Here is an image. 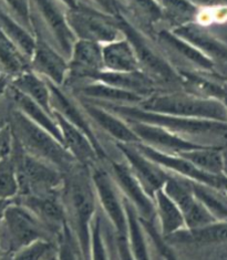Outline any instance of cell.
<instances>
[{"label":"cell","instance_id":"7c38bea8","mask_svg":"<svg viewBox=\"0 0 227 260\" xmlns=\"http://www.w3.org/2000/svg\"><path fill=\"white\" fill-rule=\"evenodd\" d=\"M36 46L30 58V69L52 84L62 88L68 77V60L61 54L46 37L34 30Z\"/></svg>","mask_w":227,"mask_h":260},{"label":"cell","instance_id":"74e56055","mask_svg":"<svg viewBox=\"0 0 227 260\" xmlns=\"http://www.w3.org/2000/svg\"><path fill=\"white\" fill-rule=\"evenodd\" d=\"M19 195V182L12 155L0 162V200L15 201Z\"/></svg>","mask_w":227,"mask_h":260},{"label":"cell","instance_id":"1f68e13d","mask_svg":"<svg viewBox=\"0 0 227 260\" xmlns=\"http://www.w3.org/2000/svg\"><path fill=\"white\" fill-rule=\"evenodd\" d=\"M10 85L17 91H19L20 93L29 98L30 100L48 110L49 112H52L51 92L46 79L29 70L11 79Z\"/></svg>","mask_w":227,"mask_h":260},{"label":"cell","instance_id":"ac0fdd59","mask_svg":"<svg viewBox=\"0 0 227 260\" xmlns=\"http://www.w3.org/2000/svg\"><path fill=\"white\" fill-rule=\"evenodd\" d=\"M136 146L146 157L152 159L153 162L161 166L162 169L169 172L170 174L186 178L196 183L204 184L214 188L217 187L219 175H212L201 171L194 164L189 162L188 159L179 155V154H168L159 152L142 143H137Z\"/></svg>","mask_w":227,"mask_h":260},{"label":"cell","instance_id":"484cf974","mask_svg":"<svg viewBox=\"0 0 227 260\" xmlns=\"http://www.w3.org/2000/svg\"><path fill=\"white\" fill-rule=\"evenodd\" d=\"M171 245L206 246L227 243V221H214L194 229H182L171 236L164 237Z\"/></svg>","mask_w":227,"mask_h":260},{"label":"cell","instance_id":"8fae6325","mask_svg":"<svg viewBox=\"0 0 227 260\" xmlns=\"http://www.w3.org/2000/svg\"><path fill=\"white\" fill-rule=\"evenodd\" d=\"M163 190L180 208L185 228H200L217 221L195 197L189 179L170 174Z\"/></svg>","mask_w":227,"mask_h":260},{"label":"cell","instance_id":"f1b7e54d","mask_svg":"<svg viewBox=\"0 0 227 260\" xmlns=\"http://www.w3.org/2000/svg\"><path fill=\"white\" fill-rule=\"evenodd\" d=\"M124 200V198H123ZM126 213V241L134 260H152L151 244L137 210L124 200Z\"/></svg>","mask_w":227,"mask_h":260},{"label":"cell","instance_id":"b9f144b4","mask_svg":"<svg viewBox=\"0 0 227 260\" xmlns=\"http://www.w3.org/2000/svg\"><path fill=\"white\" fill-rule=\"evenodd\" d=\"M58 252L57 260H84L80 251L75 236L71 232L69 224L59 234L58 239Z\"/></svg>","mask_w":227,"mask_h":260},{"label":"cell","instance_id":"e0dca14e","mask_svg":"<svg viewBox=\"0 0 227 260\" xmlns=\"http://www.w3.org/2000/svg\"><path fill=\"white\" fill-rule=\"evenodd\" d=\"M15 201L31 210L37 217L57 235V237L64 226L68 225L62 200V188L61 190L41 195L18 196Z\"/></svg>","mask_w":227,"mask_h":260},{"label":"cell","instance_id":"d4e9b609","mask_svg":"<svg viewBox=\"0 0 227 260\" xmlns=\"http://www.w3.org/2000/svg\"><path fill=\"white\" fill-rule=\"evenodd\" d=\"M155 41L165 53L169 52L173 57L185 60L186 62L202 68L204 70H212L214 63L210 58L199 51L192 45L180 38L168 29H158L155 32Z\"/></svg>","mask_w":227,"mask_h":260},{"label":"cell","instance_id":"d590c367","mask_svg":"<svg viewBox=\"0 0 227 260\" xmlns=\"http://www.w3.org/2000/svg\"><path fill=\"white\" fill-rule=\"evenodd\" d=\"M198 169L212 175L224 174V153L218 146L204 145L179 153Z\"/></svg>","mask_w":227,"mask_h":260},{"label":"cell","instance_id":"5bb4252c","mask_svg":"<svg viewBox=\"0 0 227 260\" xmlns=\"http://www.w3.org/2000/svg\"><path fill=\"white\" fill-rule=\"evenodd\" d=\"M115 145L146 193L153 198L156 191L163 189L170 177L169 172L146 157L136 144L115 143Z\"/></svg>","mask_w":227,"mask_h":260},{"label":"cell","instance_id":"7dc6e473","mask_svg":"<svg viewBox=\"0 0 227 260\" xmlns=\"http://www.w3.org/2000/svg\"><path fill=\"white\" fill-rule=\"evenodd\" d=\"M126 235V234H125ZM125 235H115L116 236V253L119 260H134L128 248Z\"/></svg>","mask_w":227,"mask_h":260},{"label":"cell","instance_id":"4316f807","mask_svg":"<svg viewBox=\"0 0 227 260\" xmlns=\"http://www.w3.org/2000/svg\"><path fill=\"white\" fill-rule=\"evenodd\" d=\"M8 94L11 99V102L14 104L16 110L21 112L24 116L29 119L35 124L40 126L41 128L46 129L47 132L52 134L54 138L62 143L61 140V133L60 128L58 126V123L54 119L53 112H49L48 110L42 108L38 103L34 102L27 98L24 94L20 93L19 91L12 88L10 85L8 89Z\"/></svg>","mask_w":227,"mask_h":260},{"label":"cell","instance_id":"cb8c5ba5","mask_svg":"<svg viewBox=\"0 0 227 260\" xmlns=\"http://www.w3.org/2000/svg\"><path fill=\"white\" fill-rule=\"evenodd\" d=\"M92 81L112 85L121 90L141 95L144 99L161 92L158 89L159 86L150 77L140 70L131 72L101 71L96 74V77Z\"/></svg>","mask_w":227,"mask_h":260},{"label":"cell","instance_id":"277c9868","mask_svg":"<svg viewBox=\"0 0 227 260\" xmlns=\"http://www.w3.org/2000/svg\"><path fill=\"white\" fill-rule=\"evenodd\" d=\"M119 27L124 38L131 43L139 62L140 71L150 77L159 88L164 85H182V78L176 68L170 62L168 55L154 38L137 28L120 14Z\"/></svg>","mask_w":227,"mask_h":260},{"label":"cell","instance_id":"5b68a950","mask_svg":"<svg viewBox=\"0 0 227 260\" xmlns=\"http://www.w3.org/2000/svg\"><path fill=\"white\" fill-rule=\"evenodd\" d=\"M137 107L161 114L227 123V109L222 102L195 95L187 91L157 92L145 98Z\"/></svg>","mask_w":227,"mask_h":260},{"label":"cell","instance_id":"9a60e30c","mask_svg":"<svg viewBox=\"0 0 227 260\" xmlns=\"http://www.w3.org/2000/svg\"><path fill=\"white\" fill-rule=\"evenodd\" d=\"M68 77L63 86L92 81L98 73L103 71L102 46L87 40H77L68 59Z\"/></svg>","mask_w":227,"mask_h":260},{"label":"cell","instance_id":"f5cc1de1","mask_svg":"<svg viewBox=\"0 0 227 260\" xmlns=\"http://www.w3.org/2000/svg\"><path fill=\"white\" fill-rule=\"evenodd\" d=\"M59 2L62 4L67 9H71V8H75L76 6L78 5V0H59Z\"/></svg>","mask_w":227,"mask_h":260},{"label":"cell","instance_id":"3957f363","mask_svg":"<svg viewBox=\"0 0 227 260\" xmlns=\"http://www.w3.org/2000/svg\"><path fill=\"white\" fill-rule=\"evenodd\" d=\"M10 126L16 143L24 152L53 165L63 174L79 164L60 141L27 119L15 107L11 112Z\"/></svg>","mask_w":227,"mask_h":260},{"label":"cell","instance_id":"60d3db41","mask_svg":"<svg viewBox=\"0 0 227 260\" xmlns=\"http://www.w3.org/2000/svg\"><path fill=\"white\" fill-rule=\"evenodd\" d=\"M89 260H111L103 231L102 216L99 213L95 215L92 224Z\"/></svg>","mask_w":227,"mask_h":260},{"label":"cell","instance_id":"d6986e66","mask_svg":"<svg viewBox=\"0 0 227 260\" xmlns=\"http://www.w3.org/2000/svg\"><path fill=\"white\" fill-rule=\"evenodd\" d=\"M126 122L133 129V132L137 134L140 143L148 145L159 152L168 154H179L181 152L204 146L193 143V142L183 139L181 136H177L162 127L136 121Z\"/></svg>","mask_w":227,"mask_h":260},{"label":"cell","instance_id":"ba28073f","mask_svg":"<svg viewBox=\"0 0 227 260\" xmlns=\"http://www.w3.org/2000/svg\"><path fill=\"white\" fill-rule=\"evenodd\" d=\"M66 16L77 40H87L103 46L123 37L118 18L87 4L78 3L75 8L66 10Z\"/></svg>","mask_w":227,"mask_h":260},{"label":"cell","instance_id":"f6af8a7d","mask_svg":"<svg viewBox=\"0 0 227 260\" xmlns=\"http://www.w3.org/2000/svg\"><path fill=\"white\" fill-rule=\"evenodd\" d=\"M12 110H14V104H12L11 99L7 92V94L0 101V129L10 124Z\"/></svg>","mask_w":227,"mask_h":260},{"label":"cell","instance_id":"f35d334b","mask_svg":"<svg viewBox=\"0 0 227 260\" xmlns=\"http://www.w3.org/2000/svg\"><path fill=\"white\" fill-rule=\"evenodd\" d=\"M57 252V241L38 240L12 253L11 260H53Z\"/></svg>","mask_w":227,"mask_h":260},{"label":"cell","instance_id":"4dcf8cb0","mask_svg":"<svg viewBox=\"0 0 227 260\" xmlns=\"http://www.w3.org/2000/svg\"><path fill=\"white\" fill-rule=\"evenodd\" d=\"M171 31L179 36L183 40L187 41L189 45H192L199 51L205 54L207 58L213 57L227 60V48L196 23H188L185 26L171 30Z\"/></svg>","mask_w":227,"mask_h":260},{"label":"cell","instance_id":"ee69618b","mask_svg":"<svg viewBox=\"0 0 227 260\" xmlns=\"http://www.w3.org/2000/svg\"><path fill=\"white\" fill-rule=\"evenodd\" d=\"M15 146V138L10 124L0 129V162L11 156Z\"/></svg>","mask_w":227,"mask_h":260},{"label":"cell","instance_id":"ab89813d","mask_svg":"<svg viewBox=\"0 0 227 260\" xmlns=\"http://www.w3.org/2000/svg\"><path fill=\"white\" fill-rule=\"evenodd\" d=\"M141 221H142V225L146 234H148L151 247L154 248L161 260H181L174 250L173 245L168 243L167 239L159 233L155 221L145 220L142 218H141Z\"/></svg>","mask_w":227,"mask_h":260},{"label":"cell","instance_id":"8d00e7d4","mask_svg":"<svg viewBox=\"0 0 227 260\" xmlns=\"http://www.w3.org/2000/svg\"><path fill=\"white\" fill-rule=\"evenodd\" d=\"M195 197L217 221H227V196L207 185L191 181Z\"/></svg>","mask_w":227,"mask_h":260},{"label":"cell","instance_id":"db71d44e","mask_svg":"<svg viewBox=\"0 0 227 260\" xmlns=\"http://www.w3.org/2000/svg\"><path fill=\"white\" fill-rule=\"evenodd\" d=\"M220 102H222L225 105V108L227 109V88H225V92H224L223 98H222V100H220Z\"/></svg>","mask_w":227,"mask_h":260},{"label":"cell","instance_id":"bcb514c9","mask_svg":"<svg viewBox=\"0 0 227 260\" xmlns=\"http://www.w3.org/2000/svg\"><path fill=\"white\" fill-rule=\"evenodd\" d=\"M90 2L93 5V8L104 12V14L114 17L119 15L116 0H90Z\"/></svg>","mask_w":227,"mask_h":260},{"label":"cell","instance_id":"7a4b0ae2","mask_svg":"<svg viewBox=\"0 0 227 260\" xmlns=\"http://www.w3.org/2000/svg\"><path fill=\"white\" fill-rule=\"evenodd\" d=\"M94 103L111 111V112L119 115L125 121H136L162 127L196 144H200L199 140L227 139L226 122L188 119V117L150 112V111L140 109L137 105H118L99 102Z\"/></svg>","mask_w":227,"mask_h":260},{"label":"cell","instance_id":"f546056e","mask_svg":"<svg viewBox=\"0 0 227 260\" xmlns=\"http://www.w3.org/2000/svg\"><path fill=\"white\" fill-rule=\"evenodd\" d=\"M153 201L155 209V222L163 237L171 236L182 229H185V221L182 212L163 189L156 191Z\"/></svg>","mask_w":227,"mask_h":260},{"label":"cell","instance_id":"4fadbf2b","mask_svg":"<svg viewBox=\"0 0 227 260\" xmlns=\"http://www.w3.org/2000/svg\"><path fill=\"white\" fill-rule=\"evenodd\" d=\"M49 88H50L51 92V108L52 112L58 113L60 116H62L64 120L71 123L72 125H75L79 129L88 136L92 144L95 147V151L99 155L100 159H104L107 156V152L104 150L101 142L98 138V135L94 131L93 126L91 124V120L87 113L84 112L83 108L80 104L79 100L70 95L66 89L60 88L52 84L51 82L48 81Z\"/></svg>","mask_w":227,"mask_h":260},{"label":"cell","instance_id":"c3c4849f","mask_svg":"<svg viewBox=\"0 0 227 260\" xmlns=\"http://www.w3.org/2000/svg\"><path fill=\"white\" fill-rule=\"evenodd\" d=\"M10 82H11V78L6 76L4 73H0V101H2V99L7 94L8 89L10 86Z\"/></svg>","mask_w":227,"mask_h":260},{"label":"cell","instance_id":"7bdbcfd3","mask_svg":"<svg viewBox=\"0 0 227 260\" xmlns=\"http://www.w3.org/2000/svg\"><path fill=\"white\" fill-rule=\"evenodd\" d=\"M4 2L8 6L14 16H16V19L22 26L34 32L31 0H4Z\"/></svg>","mask_w":227,"mask_h":260},{"label":"cell","instance_id":"681fc988","mask_svg":"<svg viewBox=\"0 0 227 260\" xmlns=\"http://www.w3.org/2000/svg\"><path fill=\"white\" fill-rule=\"evenodd\" d=\"M216 189L220 190L227 196V176L225 174H222L218 176V182H217V187Z\"/></svg>","mask_w":227,"mask_h":260},{"label":"cell","instance_id":"11a10c76","mask_svg":"<svg viewBox=\"0 0 227 260\" xmlns=\"http://www.w3.org/2000/svg\"><path fill=\"white\" fill-rule=\"evenodd\" d=\"M0 260H11V255L10 253H4L0 256Z\"/></svg>","mask_w":227,"mask_h":260},{"label":"cell","instance_id":"e575fe53","mask_svg":"<svg viewBox=\"0 0 227 260\" xmlns=\"http://www.w3.org/2000/svg\"><path fill=\"white\" fill-rule=\"evenodd\" d=\"M0 29L7 38L30 60L35 50L36 36L16 18L0 10Z\"/></svg>","mask_w":227,"mask_h":260},{"label":"cell","instance_id":"52a82bcc","mask_svg":"<svg viewBox=\"0 0 227 260\" xmlns=\"http://www.w3.org/2000/svg\"><path fill=\"white\" fill-rule=\"evenodd\" d=\"M11 155L15 160L19 182L18 196L41 195L62 188L63 173L53 165L24 152L16 141Z\"/></svg>","mask_w":227,"mask_h":260},{"label":"cell","instance_id":"603a6c76","mask_svg":"<svg viewBox=\"0 0 227 260\" xmlns=\"http://www.w3.org/2000/svg\"><path fill=\"white\" fill-rule=\"evenodd\" d=\"M73 92L81 100L92 102L118 104V105H138L144 98L132 92L121 90L115 86L98 81H88L71 85Z\"/></svg>","mask_w":227,"mask_h":260},{"label":"cell","instance_id":"f907efd6","mask_svg":"<svg viewBox=\"0 0 227 260\" xmlns=\"http://www.w3.org/2000/svg\"><path fill=\"white\" fill-rule=\"evenodd\" d=\"M188 2L198 7V6H212L216 4L217 0H188Z\"/></svg>","mask_w":227,"mask_h":260},{"label":"cell","instance_id":"9c48e42d","mask_svg":"<svg viewBox=\"0 0 227 260\" xmlns=\"http://www.w3.org/2000/svg\"><path fill=\"white\" fill-rule=\"evenodd\" d=\"M33 28L50 37V43L68 60L77 39L67 20V8L59 0H31Z\"/></svg>","mask_w":227,"mask_h":260},{"label":"cell","instance_id":"836d02e7","mask_svg":"<svg viewBox=\"0 0 227 260\" xmlns=\"http://www.w3.org/2000/svg\"><path fill=\"white\" fill-rule=\"evenodd\" d=\"M162 8V22L168 23L164 29L174 30L192 23L199 16V9L188 0H158Z\"/></svg>","mask_w":227,"mask_h":260},{"label":"cell","instance_id":"ffe728a7","mask_svg":"<svg viewBox=\"0 0 227 260\" xmlns=\"http://www.w3.org/2000/svg\"><path fill=\"white\" fill-rule=\"evenodd\" d=\"M78 100L83 108L84 112L89 116V119L93 121L102 131L114 139L115 143H140L137 134L133 132L128 123L122 117L94 102L81 100V99H78Z\"/></svg>","mask_w":227,"mask_h":260},{"label":"cell","instance_id":"680465c9","mask_svg":"<svg viewBox=\"0 0 227 260\" xmlns=\"http://www.w3.org/2000/svg\"><path fill=\"white\" fill-rule=\"evenodd\" d=\"M54 260H57V258H56V259H54Z\"/></svg>","mask_w":227,"mask_h":260},{"label":"cell","instance_id":"2e32d148","mask_svg":"<svg viewBox=\"0 0 227 260\" xmlns=\"http://www.w3.org/2000/svg\"><path fill=\"white\" fill-rule=\"evenodd\" d=\"M110 169V173L120 193L137 210L140 217L145 220L155 221L154 201L144 190L127 164L125 162L111 160Z\"/></svg>","mask_w":227,"mask_h":260},{"label":"cell","instance_id":"83f0119b","mask_svg":"<svg viewBox=\"0 0 227 260\" xmlns=\"http://www.w3.org/2000/svg\"><path fill=\"white\" fill-rule=\"evenodd\" d=\"M103 71L131 72L140 70L131 43L124 37L102 46Z\"/></svg>","mask_w":227,"mask_h":260},{"label":"cell","instance_id":"30bf717a","mask_svg":"<svg viewBox=\"0 0 227 260\" xmlns=\"http://www.w3.org/2000/svg\"><path fill=\"white\" fill-rule=\"evenodd\" d=\"M91 178L93 183L98 205L114 228L115 235L126 234V213L123 196L116 186L110 171L101 166H91Z\"/></svg>","mask_w":227,"mask_h":260},{"label":"cell","instance_id":"44dd1931","mask_svg":"<svg viewBox=\"0 0 227 260\" xmlns=\"http://www.w3.org/2000/svg\"><path fill=\"white\" fill-rule=\"evenodd\" d=\"M116 5L121 16L155 39V26L162 22L158 0H116Z\"/></svg>","mask_w":227,"mask_h":260},{"label":"cell","instance_id":"7402d4cb","mask_svg":"<svg viewBox=\"0 0 227 260\" xmlns=\"http://www.w3.org/2000/svg\"><path fill=\"white\" fill-rule=\"evenodd\" d=\"M53 116L60 128L62 145L76 162L89 167L95 165L96 160L100 158L88 136L58 113L53 112Z\"/></svg>","mask_w":227,"mask_h":260},{"label":"cell","instance_id":"8992f818","mask_svg":"<svg viewBox=\"0 0 227 260\" xmlns=\"http://www.w3.org/2000/svg\"><path fill=\"white\" fill-rule=\"evenodd\" d=\"M50 228L21 204L14 201L6 208L0 221V249L12 253L38 240L57 241Z\"/></svg>","mask_w":227,"mask_h":260},{"label":"cell","instance_id":"816d5d0a","mask_svg":"<svg viewBox=\"0 0 227 260\" xmlns=\"http://www.w3.org/2000/svg\"><path fill=\"white\" fill-rule=\"evenodd\" d=\"M12 202H14V201L0 200V221H2V219H3V217H4V214H5L6 208H7L9 204H11Z\"/></svg>","mask_w":227,"mask_h":260},{"label":"cell","instance_id":"91938a15","mask_svg":"<svg viewBox=\"0 0 227 260\" xmlns=\"http://www.w3.org/2000/svg\"><path fill=\"white\" fill-rule=\"evenodd\" d=\"M54 259H56V258H54ZM54 259H53V260H54Z\"/></svg>","mask_w":227,"mask_h":260},{"label":"cell","instance_id":"6f0895ef","mask_svg":"<svg viewBox=\"0 0 227 260\" xmlns=\"http://www.w3.org/2000/svg\"><path fill=\"white\" fill-rule=\"evenodd\" d=\"M2 255H4V252L2 251V249H0V256H2Z\"/></svg>","mask_w":227,"mask_h":260},{"label":"cell","instance_id":"9f6ffc18","mask_svg":"<svg viewBox=\"0 0 227 260\" xmlns=\"http://www.w3.org/2000/svg\"><path fill=\"white\" fill-rule=\"evenodd\" d=\"M224 174L227 176V154H224Z\"/></svg>","mask_w":227,"mask_h":260},{"label":"cell","instance_id":"d6a6232c","mask_svg":"<svg viewBox=\"0 0 227 260\" xmlns=\"http://www.w3.org/2000/svg\"><path fill=\"white\" fill-rule=\"evenodd\" d=\"M30 69V60L0 29V73L14 79Z\"/></svg>","mask_w":227,"mask_h":260},{"label":"cell","instance_id":"6da1fadb","mask_svg":"<svg viewBox=\"0 0 227 260\" xmlns=\"http://www.w3.org/2000/svg\"><path fill=\"white\" fill-rule=\"evenodd\" d=\"M62 200L67 218L84 260H89L91 231L98 201L91 178V167L76 164L63 174Z\"/></svg>","mask_w":227,"mask_h":260}]
</instances>
